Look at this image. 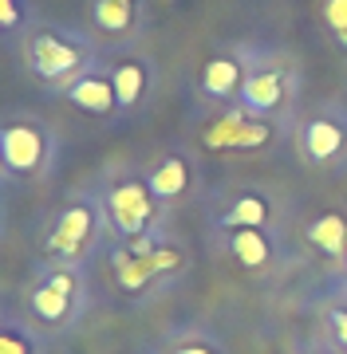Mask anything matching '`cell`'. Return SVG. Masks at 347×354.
Listing matches in <instances>:
<instances>
[{
	"label": "cell",
	"instance_id": "1",
	"mask_svg": "<svg viewBox=\"0 0 347 354\" xmlns=\"http://www.w3.org/2000/svg\"><path fill=\"white\" fill-rule=\"evenodd\" d=\"M24 64L39 83L64 91L95 67V44L83 32H67L60 24H36L24 36Z\"/></svg>",
	"mask_w": 347,
	"mask_h": 354
},
{
	"label": "cell",
	"instance_id": "2",
	"mask_svg": "<svg viewBox=\"0 0 347 354\" xmlns=\"http://www.w3.org/2000/svg\"><path fill=\"white\" fill-rule=\"evenodd\" d=\"M103 228H107L103 193H75V197L55 213L52 225H48V241H44L48 264L79 268L91 256V248L99 244V232H103Z\"/></svg>",
	"mask_w": 347,
	"mask_h": 354
},
{
	"label": "cell",
	"instance_id": "3",
	"mask_svg": "<svg viewBox=\"0 0 347 354\" xmlns=\"http://www.w3.org/2000/svg\"><path fill=\"white\" fill-rule=\"evenodd\" d=\"M83 272L71 264H48L39 272V279L28 291V311L36 319V327L44 330H64L71 327L83 311Z\"/></svg>",
	"mask_w": 347,
	"mask_h": 354
},
{
	"label": "cell",
	"instance_id": "4",
	"mask_svg": "<svg viewBox=\"0 0 347 354\" xmlns=\"http://www.w3.org/2000/svg\"><path fill=\"white\" fill-rule=\"evenodd\" d=\"M103 213H107V228L115 232L123 244L139 241L146 232H154L158 216H162V201H158L146 177H115L103 189Z\"/></svg>",
	"mask_w": 347,
	"mask_h": 354
},
{
	"label": "cell",
	"instance_id": "5",
	"mask_svg": "<svg viewBox=\"0 0 347 354\" xmlns=\"http://www.w3.org/2000/svg\"><path fill=\"white\" fill-rule=\"evenodd\" d=\"M0 153L4 174L12 177H39L52 162V130L32 114H16L0 122Z\"/></svg>",
	"mask_w": 347,
	"mask_h": 354
},
{
	"label": "cell",
	"instance_id": "6",
	"mask_svg": "<svg viewBox=\"0 0 347 354\" xmlns=\"http://www.w3.org/2000/svg\"><path fill=\"white\" fill-rule=\"evenodd\" d=\"M296 146H300V158L308 165H320V169L347 165V114L320 111L304 118L296 130Z\"/></svg>",
	"mask_w": 347,
	"mask_h": 354
},
{
	"label": "cell",
	"instance_id": "7",
	"mask_svg": "<svg viewBox=\"0 0 347 354\" xmlns=\"http://www.w3.org/2000/svg\"><path fill=\"white\" fill-rule=\"evenodd\" d=\"M292 83H296L292 67H284V64L249 67V75H244V83H241L237 102H241L253 118H272L284 102L292 99Z\"/></svg>",
	"mask_w": 347,
	"mask_h": 354
},
{
	"label": "cell",
	"instance_id": "8",
	"mask_svg": "<svg viewBox=\"0 0 347 354\" xmlns=\"http://www.w3.org/2000/svg\"><path fill=\"white\" fill-rule=\"evenodd\" d=\"M67 102L75 111L91 114V118H111L118 111V99H115V83H111V71L107 67H91L87 75H79L71 87H64Z\"/></svg>",
	"mask_w": 347,
	"mask_h": 354
},
{
	"label": "cell",
	"instance_id": "9",
	"mask_svg": "<svg viewBox=\"0 0 347 354\" xmlns=\"http://www.w3.org/2000/svg\"><path fill=\"white\" fill-rule=\"evenodd\" d=\"M244 75H249V67L241 64V59H233V55H213V59H206V67H202V95L213 102H237V95H241V83Z\"/></svg>",
	"mask_w": 347,
	"mask_h": 354
},
{
	"label": "cell",
	"instance_id": "10",
	"mask_svg": "<svg viewBox=\"0 0 347 354\" xmlns=\"http://www.w3.org/2000/svg\"><path fill=\"white\" fill-rule=\"evenodd\" d=\"M107 71H111V83H115L118 111L142 106V99L150 95V64L139 59V55H123V59H115Z\"/></svg>",
	"mask_w": 347,
	"mask_h": 354
},
{
	"label": "cell",
	"instance_id": "11",
	"mask_svg": "<svg viewBox=\"0 0 347 354\" xmlns=\"http://www.w3.org/2000/svg\"><path fill=\"white\" fill-rule=\"evenodd\" d=\"M190 181H193V169H190V162H186L181 153H166V158H158V162L150 165V174H146V185H150V193H154L162 205L186 197Z\"/></svg>",
	"mask_w": 347,
	"mask_h": 354
},
{
	"label": "cell",
	"instance_id": "12",
	"mask_svg": "<svg viewBox=\"0 0 347 354\" xmlns=\"http://www.w3.org/2000/svg\"><path fill=\"white\" fill-rule=\"evenodd\" d=\"M272 221V201L265 193L249 189V193H237L225 209L217 213V228L229 232V228H265Z\"/></svg>",
	"mask_w": 347,
	"mask_h": 354
},
{
	"label": "cell",
	"instance_id": "13",
	"mask_svg": "<svg viewBox=\"0 0 347 354\" xmlns=\"http://www.w3.org/2000/svg\"><path fill=\"white\" fill-rule=\"evenodd\" d=\"M225 248L249 272H260V268L272 264V241L265 228H229L225 232Z\"/></svg>",
	"mask_w": 347,
	"mask_h": 354
},
{
	"label": "cell",
	"instance_id": "14",
	"mask_svg": "<svg viewBox=\"0 0 347 354\" xmlns=\"http://www.w3.org/2000/svg\"><path fill=\"white\" fill-rule=\"evenodd\" d=\"M304 236L316 252L332 256V260H344L347 256V216L339 209H328V213L312 216V225L304 228Z\"/></svg>",
	"mask_w": 347,
	"mask_h": 354
},
{
	"label": "cell",
	"instance_id": "15",
	"mask_svg": "<svg viewBox=\"0 0 347 354\" xmlns=\"http://www.w3.org/2000/svg\"><path fill=\"white\" fill-rule=\"evenodd\" d=\"M111 268H115V279L118 288L127 291V295H146V291L158 283V272L150 268V260L139 252H130L127 244L111 252Z\"/></svg>",
	"mask_w": 347,
	"mask_h": 354
},
{
	"label": "cell",
	"instance_id": "16",
	"mask_svg": "<svg viewBox=\"0 0 347 354\" xmlns=\"http://www.w3.org/2000/svg\"><path fill=\"white\" fill-rule=\"evenodd\" d=\"M91 24L103 36L123 39L139 24V4L134 0H91Z\"/></svg>",
	"mask_w": 347,
	"mask_h": 354
},
{
	"label": "cell",
	"instance_id": "17",
	"mask_svg": "<svg viewBox=\"0 0 347 354\" xmlns=\"http://www.w3.org/2000/svg\"><path fill=\"white\" fill-rule=\"evenodd\" d=\"M244 118H249V111H244L241 102H233L217 122H209V127H206L202 146H206V150H217V153L221 150H233V146H237V134H241V127H244Z\"/></svg>",
	"mask_w": 347,
	"mask_h": 354
},
{
	"label": "cell",
	"instance_id": "18",
	"mask_svg": "<svg viewBox=\"0 0 347 354\" xmlns=\"http://www.w3.org/2000/svg\"><path fill=\"white\" fill-rule=\"evenodd\" d=\"M0 354H39L36 330L16 319H0Z\"/></svg>",
	"mask_w": 347,
	"mask_h": 354
},
{
	"label": "cell",
	"instance_id": "19",
	"mask_svg": "<svg viewBox=\"0 0 347 354\" xmlns=\"http://www.w3.org/2000/svg\"><path fill=\"white\" fill-rule=\"evenodd\" d=\"M28 24V0H0V32L12 36Z\"/></svg>",
	"mask_w": 347,
	"mask_h": 354
},
{
	"label": "cell",
	"instance_id": "20",
	"mask_svg": "<svg viewBox=\"0 0 347 354\" xmlns=\"http://www.w3.org/2000/svg\"><path fill=\"white\" fill-rule=\"evenodd\" d=\"M323 24L332 28V36H344L347 32V0H323Z\"/></svg>",
	"mask_w": 347,
	"mask_h": 354
},
{
	"label": "cell",
	"instance_id": "21",
	"mask_svg": "<svg viewBox=\"0 0 347 354\" xmlns=\"http://www.w3.org/2000/svg\"><path fill=\"white\" fill-rule=\"evenodd\" d=\"M328 330H332L335 346L347 354V304H339V307H332V311H328Z\"/></svg>",
	"mask_w": 347,
	"mask_h": 354
},
{
	"label": "cell",
	"instance_id": "22",
	"mask_svg": "<svg viewBox=\"0 0 347 354\" xmlns=\"http://www.w3.org/2000/svg\"><path fill=\"white\" fill-rule=\"evenodd\" d=\"M166 354H221V351L206 339H186V342H178V346H170Z\"/></svg>",
	"mask_w": 347,
	"mask_h": 354
},
{
	"label": "cell",
	"instance_id": "23",
	"mask_svg": "<svg viewBox=\"0 0 347 354\" xmlns=\"http://www.w3.org/2000/svg\"><path fill=\"white\" fill-rule=\"evenodd\" d=\"M339 264H344V276H347V256H344V260H339Z\"/></svg>",
	"mask_w": 347,
	"mask_h": 354
},
{
	"label": "cell",
	"instance_id": "24",
	"mask_svg": "<svg viewBox=\"0 0 347 354\" xmlns=\"http://www.w3.org/2000/svg\"><path fill=\"white\" fill-rule=\"evenodd\" d=\"M0 174H4V153H0Z\"/></svg>",
	"mask_w": 347,
	"mask_h": 354
}]
</instances>
